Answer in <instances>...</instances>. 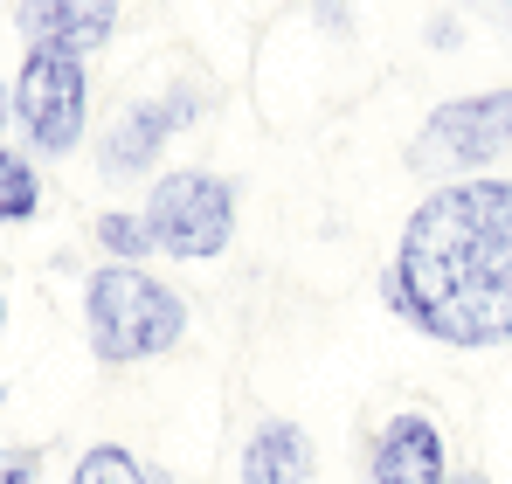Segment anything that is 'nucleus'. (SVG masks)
<instances>
[{
    "label": "nucleus",
    "mask_w": 512,
    "mask_h": 484,
    "mask_svg": "<svg viewBox=\"0 0 512 484\" xmlns=\"http://www.w3.org/2000/svg\"><path fill=\"white\" fill-rule=\"evenodd\" d=\"M70 484H153V471L125 450V443H90L70 464Z\"/></svg>",
    "instance_id": "9d476101"
},
{
    "label": "nucleus",
    "mask_w": 512,
    "mask_h": 484,
    "mask_svg": "<svg viewBox=\"0 0 512 484\" xmlns=\"http://www.w3.org/2000/svg\"><path fill=\"white\" fill-rule=\"evenodd\" d=\"M35 208H42V173L14 146H0V222H35Z\"/></svg>",
    "instance_id": "9b49d317"
},
{
    "label": "nucleus",
    "mask_w": 512,
    "mask_h": 484,
    "mask_svg": "<svg viewBox=\"0 0 512 484\" xmlns=\"http://www.w3.org/2000/svg\"><path fill=\"white\" fill-rule=\"evenodd\" d=\"M7 118H14V90L0 83V125H7Z\"/></svg>",
    "instance_id": "a211bd4d"
},
{
    "label": "nucleus",
    "mask_w": 512,
    "mask_h": 484,
    "mask_svg": "<svg viewBox=\"0 0 512 484\" xmlns=\"http://www.w3.org/2000/svg\"><path fill=\"white\" fill-rule=\"evenodd\" d=\"M457 35H464L457 14H436V21H429V49H457Z\"/></svg>",
    "instance_id": "2eb2a0df"
},
{
    "label": "nucleus",
    "mask_w": 512,
    "mask_h": 484,
    "mask_svg": "<svg viewBox=\"0 0 512 484\" xmlns=\"http://www.w3.org/2000/svg\"><path fill=\"white\" fill-rule=\"evenodd\" d=\"M450 484H492V471H485V464H457V471H450Z\"/></svg>",
    "instance_id": "dca6fc26"
},
{
    "label": "nucleus",
    "mask_w": 512,
    "mask_h": 484,
    "mask_svg": "<svg viewBox=\"0 0 512 484\" xmlns=\"http://www.w3.org/2000/svg\"><path fill=\"white\" fill-rule=\"evenodd\" d=\"M499 160H512V90H478V97H450L423 118V132L409 139V173H423L436 187L450 180H478Z\"/></svg>",
    "instance_id": "7ed1b4c3"
},
{
    "label": "nucleus",
    "mask_w": 512,
    "mask_h": 484,
    "mask_svg": "<svg viewBox=\"0 0 512 484\" xmlns=\"http://www.w3.org/2000/svg\"><path fill=\"white\" fill-rule=\"evenodd\" d=\"M146 236L173 263H208L236 242V187L208 166L160 173L146 194Z\"/></svg>",
    "instance_id": "20e7f679"
},
{
    "label": "nucleus",
    "mask_w": 512,
    "mask_h": 484,
    "mask_svg": "<svg viewBox=\"0 0 512 484\" xmlns=\"http://www.w3.org/2000/svg\"><path fill=\"white\" fill-rule=\"evenodd\" d=\"M457 14H471V21H485V28L512 35V0H457Z\"/></svg>",
    "instance_id": "4468645a"
},
{
    "label": "nucleus",
    "mask_w": 512,
    "mask_h": 484,
    "mask_svg": "<svg viewBox=\"0 0 512 484\" xmlns=\"http://www.w3.org/2000/svg\"><path fill=\"white\" fill-rule=\"evenodd\" d=\"M201 111H208V90H201V83H173L167 97H132V104L104 125V139H97L104 180H139V173H153V160L167 153V139L187 132Z\"/></svg>",
    "instance_id": "423d86ee"
},
{
    "label": "nucleus",
    "mask_w": 512,
    "mask_h": 484,
    "mask_svg": "<svg viewBox=\"0 0 512 484\" xmlns=\"http://www.w3.org/2000/svg\"><path fill=\"white\" fill-rule=\"evenodd\" d=\"M28 49H56V56H97L118 35V0H21L14 7Z\"/></svg>",
    "instance_id": "6e6552de"
},
{
    "label": "nucleus",
    "mask_w": 512,
    "mask_h": 484,
    "mask_svg": "<svg viewBox=\"0 0 512 484\" xmlns=\"http://www.w3.org/2000/svg\"><path fill=\"white\" fill-rule=\"evenodd\" d=\"M381 298L436 346H512V180L478 173L429 187L381 270Z\"/></svg>",
    "instance_id": "f257e3e1"
},
{
    "label": "nucleus",
    "mask_w": 512,
    "mask_h": 484,
    "mask_svg": "<svg viewBox=\"0 0 512 484\" xmlns=\"http://www.w3.org/2000/svg\"><path fill=\"white\" fill-rule=\"evenodd\" d=\"M0 325H7V298H0Z\"/></svg>",
    "instance_id": "6ab92c4d"
},
{
    "label": "nucleus",
    "mask_w": 512,
    "mask_h": 484,
    "mask_svg": "<svg viewBox=\"0 0 512 484\" xmlns=\"http://www.w3.org/2000/svg\"><path fill=\"white\" fill-rule=\"evenodd\" d=\"M319 478V457H312V436L291 422V415H270L256 422L243 457H236V484H312Z\"/></svg>",
    "instance_id": "1a4fd4ad"
},
{
    "label": "nucleus",
    "mask_w": 512,
    "mask_h": 484,
    "mask_svg": "<svg viewBox=\"0 0 512 484\" xmlns=\"http://www.w3.org/2000/svg\"><path fill=\"white\" fill-rule=\"evenodd\" d=\"M0 478L7 484H42V450H7V457H0Z\"/></svg>",
    "instance_id": "ddd939ff"
},
{
    "label": "nucleus",
    "mask_w": 512,
    "mask_h": 484,
    "mask_svg": "<svg viewBox=\"0 0 512 484\" xmlns=\"http://www.w3.org/2000/svg\"><path fill=\"white\" fill-rule=\"evenodd\" d=\"M84 332L104 367L167 360L187 339V298L160 284L146 263H97L84 277Z\"/></svg>",
    "instance_id": "f03ea898"
},
{
    "label": "nucleus",
    "mask_w": 512,
    "mask_h": 484,
    "mask_svg": "<svg viewBox=\"0 0 512 484\" xmlns=\"http://www.w3.org/2000/svg\"><path fill=\"white\" fill-rule=\"evenodd\" d=\"M450 443L429 408H395L367 436V478L374 484H450Z\"/></svg>",
    "instance_id": "0eeeda50"
},
{
    "label": "nucleus",
    "mask_w": 512,
    "mask_h": 484,
    "mask_svg": "<svg viewBox=\"0 0 512 484\" xmlns=\"http://www.w3.org/2000/svg\"><path fill=\"white\" fill-rule=\"evenodd\" d=\"M14 125H21V139L42 160L77 153L84 132H90V70L77 56L28 49L21 56V77H14Z\"/></svg>",
    "instance_id": "39448f33"
},
{
    "label": "nucleus",
    "mask_w": 512,
    "mask_h": 484,
    "mask_svg": "<svg viewBox=\"0 0 512 484\" xmlns=\"http://www.w3.org/2000/svg\"><path fill=\"white\" fill-rule=\"evenodd\" d=\"M90 242L111 256V263H146L153 256V236H146V215H125V208H111V215H97L90 222Z\"/></svg>",
    "instance_id": "f8f14e48"
},
{
    "label": "nucleus",
    "mask_w": 512,
    "mask_h": 484,
    "mask_svg": "<svg viewBox=\"0 0 512 484\" xmlns=\"http://www.w3.org/2000/svg\"><path fill=\"white\" fill-rule=\"evenodd\" d=\"M319 21L326 28H346V0H319Z\"/></svg>",
    "instance_id": "f3484780"
}]
</instances>
